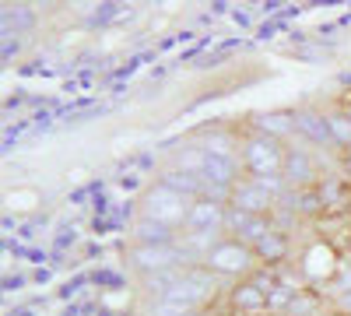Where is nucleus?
Segmentation results:
<instances>
[{"label": "nucleus", "mask_w": 351, "mask_h": 316, "mask_svg": "<svg viewBox=\"0 0 351 316\" xmlns=\"http://www.w3.org/2000/svg\"><path fill=\"white\" fill-rule=\"evenodd\" d=\"M221 278H215L208 267L190 264L183 267L180 281L158 299H148V316H193V313H208L221 299Z\"/></svg>", "instance_id": "1"}, {"label": "nucleus", "mask_w": 351, "mask_h": 316, "mask_svg": "<svg viewBox=\"0 0 351 316\" xmlns=\"http://www.w3.org/2000/svg\"><path fill=\"white\" fill-rule=\"evenodd\" d=\"M295 267H299V278H302V284L309 292H324V289H334V281L344 267V256L330 239H309L299 250Z\"/></svg>", "instance_id": "2"}, {"label": "nucleus", "mask_w": 351, "mask_h": 316, "mask_svg": "<svg viewBox=\"0 0 351 316\" xmlns=\"http://www.w3.org/2000/svg\"><path fill=\"white\" fill-rule=\"evenodd\" d=\"M285 151L288 145L274 137H263L256 130H243V145H239V158H243V172L253 180H281L285 172Z\"/></svg>", "instance_id": "3"}, {"label": "nucleus", "mask_w": 351, "mask_h": 316, "mask_svg": "<svg viewBox=\"0 0 351 316\" xmlns=\"http://www.w3.org/2000/svg\"><path fill=\"white\" fill-rule=\"evenodd\" d=\"M200 267H208V271H211L215 278H221V281H246V278H253V274L260 271V260H256L253 246L225 236V239L200 260Z\"/></svg>", "instance_id": "4"}, {"label": "nucleus", "mask_w": 351, "mask_h": 316, "mask_svg": "<svg viewBox=\"0 0 351 316\" xmlns=\"http://www.w3.org/2000/svg\"><path fill=\"white\" fill-rule=\"evenodd\" d=\"M190 208H193L190 197H183L180 190H172V186H165L162 180H155V186L144 190L141 204H137V215L152 218V221H162V225L176 228V232H183L186 218H190Z\"/></svg>", "instance_id": "5"}, {"label": "nucleus", "mask_w": 351, "mask_h": 316, "mask_svg": "<svg viewBox=\"0 0 351 316\" xmlns=\"http://www.w3.org/2000/svg\"><path fill=\"white\" fill-rule=\"evenodd\" d=\"M127 264L144 281V278H155V274H165V271H176V267H190L193 260L186 256V250L180 243H169V246H130Z\"/></svg>", "instance_id": "6"}, {"label": "nucleus", "mask_w": 351, "mask_h": 316, "mask_svg": "<svg viewBox=\"0 0 351 316\" xmlns=\"http://www.w3.org/2000/svg\"><path fill=\"white\" fill-rule=\"evenodd\" d=\"M281 180L288 183V190H316L319 183H324V176H319V151H313L309 145H299V141H291L288 151H285Z\"/></svg>", "instance_id": "7"}, {"label": "nucleus", "mask_w": 351, "mask_h": 316, "mask_svg": "<svg viewBox=\"0 0 351 316\" xmlns=\"http://www.w3.org/2000/svg\"><path fill=\"white\" fill-rule=\"evenodd\" d=\"M271 271L267 278H246V281H236V284H228V292H225V306L236 313V316H267V289H271Z\"/></svg>", "instance_id": "8"}, {"label": "nucleus", "mask_w": 351, "mask_h": 316, "mask_svg": "<svg viewBox=\"0 0 351 316\" xmlns=\"http://www.w3.org/2000/svg\"><path fill=\"white\" fill-rule=\"evenodd\" d=\"M295 141L299 145H309L313 151H334L327 112L316 106H299L295 109Z\"/></svg>", "instance_id": "9"}, {"label": "nucleus", "mask_w": 351, "mask_h": 316, "mask_svg": "<svg viewBox=\"0 0 351 316\" xmlns=\"http://www.w3.org/2000/svg\"><path fill=\"white\" fill-rule=\"evenodd\" d=\"M225 221H228V204L200 197V200H193L183 232L186 236H225Z\"/></svg>", "instance_id": "10"}, {"label": "nucleus", "mask_w": 351, "mask_h": 316, "mask_svg": "<svg viewBox=\"0 0 351 316\" xmlns=\"http://www.w3.org/2000/svg\"><path fill=\"white\" fill-rule=\"evenodd\" d=\"M274 218H256V215H243L236 208H228V221H225V236L239 239L246 246H256L260 239H267L274 232Z\"/></svg>", "instance_id": "11"}, {"label": "nucleus", "mask_w": 351, "mask_h": 316, "mask_svg": "<svg viewBox=\"0 0 351 316\" xmlns=\"http://www.w3.org/2000/svg\"><path fill=\"white\" fill-rule=\"evenodd\" d=\"M250 130L263 134V137H274L281 145H291L295 141V109H267V112H256L246 123Z\"/></svg>", "instance_id": "12"}, {"label": "nucleus", "mask_w": 351, "mask_h": 316, "mask_svg": "<svg viewBox=\"0 0 351 316\" xmlns=\"http://www.w3.org/2000/svg\"><path fill=\"white\" fill-rule=\"evenodd\" d=\"M190 141H193L204 155H239L243 134L232 130V127H204V130H197Z\"/></svg>", "instance_id": "13"}, {"label": "nucleus", "mask_w": 351, "mask_h": 316, "mask_svg": "<svg viewBox=\"0 0 351 316\" xmlns=\"http://www.w3.org/2000/svg\"><path fill=\"white\" fill-rule=\"evenodd\" d=\"M180 239H183V232H176V228L152 221L144 215H134V221H130V246H169Z\"/></svg>", "instance_id": "14"}, {"label": "nucleus", "mask_w": 351, "mask_h": 316, "mask_svg": "<svg viewBox=\"0 0 351 316\" xmlns=\"http://www.w3.org/2000/svg\"><path fill=\"white\" fill-rule=\"evenodd\" d=\"M253 253H256L260 267H267V271H281V267H285V260H288V253H291V239H288L285 228H274V232H271L267 239H260V243L253 246Z\"/></svg>", "instance_id": "15"}, {"label": "nucleus", "mask_w": 351, "mask_h": 316, "mask_svg": "<svg viewBox=\"0 0 351 316\" xmlns=\"http://www.w3.org/2000/svg\"><path fill=\"white\" fill-rule=\"evenodd\" d=\"M327 127H330V141H334V155H351V117L344 112V106H327Z\"/></svg>", "instance_id": "16"}, {"label": "nucleus", "mask_w": 351, "mask_h": 316, "mask_svg": "<svg viewBox=\"0 0 351 316\" xmlns=\"http://www.w3.org/2000/svg\"><path fill=\"white\" fill-rule=\"evenodd\" d=\"M204 158H208V155H204V151L193 145V141L186 137L183 145H176V148H172L169 169H180V172H190V176H200V172H204Z\"/></svg>", "instance_id": "17"}, {"label": "nucleus", "mask_w": 351, "mask_h": 316, "mask_svg": "<svg viewBox=\"0 0 351 316\" xmlns=\"http://www.w3.org/2000/svg\"><path fill=\"white\" fill-rule=\"evenodd\" d=\"M158 180L165 183V186H172V190H180L183 197H190V200H200L204 197V180L200 176H190V172H180V169H162L158 172Z\"/></svg>", "instance_id": "18"}, {"label": "nucleus", "mask_w": 351, "mask_h": 316, "mask_svg": "<svg viewBox=\"0 0 351 316\" xmlns=\"http://www.w3.org/2000/svg\"><path fill=\"white\" fill-rule=\"evenodd\" d=\"M39 204H43V193L36 186H14V190H8V208L14 215H32Z\"/></svg>", "instance_id": "19"}, {"label": "nucleus", "mask_w": 351, "mask_h": 316, "mask_svg": "<svg viewBox=\"0 0 351 316\" xmlns=\"http://www.w3.org/2000/svg\"><path fill=\"white\" fill-rule=\"evenodd\" d=\"M319 306H324V299H319V292H299L295 295V302H291V309H288V316H316L319 313Z\"/></svg>", "instance_id": "20"}, {"label": "nucleus", "mask_w": 351, "mask_h": 316, "mask_svg": "<svg viewBox=\"0 0 351 316\" xmlns=\"http://www.w3.org/2000/svg\"><path fill=\"white\" fill-rule=\"evenodd\" d=\"M337 316H351V292H337V295H330V302H327Z\"/></svg>", "instance_id": "21"}, {"label": "nucleus", "mask_w": 351, "mask_h": 316, "mask_svg": "<svg viewBox=\"0 0 351 316\" xmlns=\"http://www.w3.org/2000/svg\"><path fill=\"white\" fill-rule=\"evenodd\" d=\"M341 106H344V112L351 117V95H344V99H341Z\"/></svg>", "instance_id": "22"}, {"label": "nucleus", "mask_w": 351, "mask_h": 316, "mask_svg": "<svg viewBox=\"0 0 351 316\" xmlns=\"http://www.w3.org/2000/svg\"><path fill=\"white\" fill-rule=\"evenodd\" d=\"M344 172H348V183H351V155L344 158Z\"/></svg>", "instance_id": "23"}, {"label": "nucleus", "mask_w": 351, "mask_h": 316, "mask_svg": "<svg viewBox=\"0 0 351 316\" xmlns=\"http://www.w3.org/2000/svg\"><path fill=\"white\" fill-rule=\"evenodd\" d=\"M193 316H215V313H211V309H208V313H193Z\"/></svg>", "instance_id": "24"}]
</instances>
